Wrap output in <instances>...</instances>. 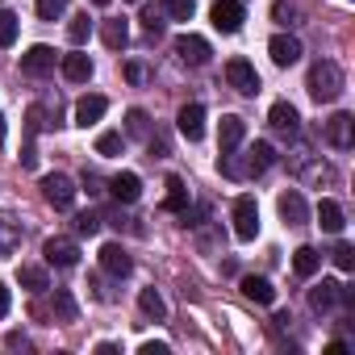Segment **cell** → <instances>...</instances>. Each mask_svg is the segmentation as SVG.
<instances>
[{
  "label": "cell",
  "mask_w": 355,
  "mask_h": 355,
  "mask_svg": "<svg viewBox=\"0 0 355 355\" xmlns=\"http://www.w3.org/2000/svg\"><path fill=\"white\" fill-rule=\"evenodd\" d=\"M338 92H343V67L334 59H318L309 67V96L318 105H330V101H338Z\"/></svg>",
  "instance_id": "1"
},
{
  "label": "cell",
  "mask_w": 355,
  "mask_h": 355,
  "mask_svg": "<svg viewBox=\"0 0 355 355\" xmlns=\"http://www.w3.org/2000/svg\"><path fill=\"white\" fill-rule=\"evenodd\" d=\"M230 218H234V239L239 243H251L255 234H259V205H255V197H234V205H230Z\"/></svg>",
  "instance_id": "2"
},
{
  "label": "cell",
  "mask_w": 355,
  "mask_h": 355,
  "mask_svg": "<svg viewBox=\"0 0 355 355\" xmlns=\"http://www.w3.org/2000/svg\"><path fill=\"white\" fill-rule=\"evenodd\" d=\"M42 197L55 209H71L76 205V180H71V175H63V171H51V175H42Z\"/></svg>",
  "instance_id": "3"
},
{
  "label": "cell",
  "mask_w": 355,
  "mask_h": 355,
  "mask_svg": "<svg viewBox=\"0 0 355 355\" xmlns=\"http://www.w3.org/2000/svg\"><path fill=\"white\" fill-rule=\"evenodd\" d=\"M209 17H214V26H218L222 34H239V30H243V21H247L243 0H214Z\"/></svg>",
  "instance_id": "4"
},
{
  "label": "cell",
  "mask_w": 355,
  "mask_h": 355,
  "mask_svg": "<svg viewBox=\"0 0 355 355\" xmlns=\"http://www.w3.org/2000/svg\"><path fill=\"white\" fill-rule=\"evenodd\" d=\"M42 255H46V263H55V268H76V263H80V243L67 239V234H55V239H46Z\"/></svg>",
  "instance_id": "5"
},
{
  "label": "cell",
  "mask_w": 355,
  "mask_h": 355,
  "mask_svg": "<svg viewBox=\"0 0 355 355\" xmlns=\"http://www.w3.org/2000/svg\"><path fill=\"white\" fill-rule=\"evenodd\" d=\"M226 80H230V88L243 92V96H255V92H259V71H255L247 59H230V63H226Z\"/></svg>",
  "instance_id": "6"
},
{
  "label": "cell",
  "mask_w": 355,
  "mask_h": 355,
  "mask_svg": "<svg viewBox=\"0 0 355 355\" xmlns=\"http://www.w3.org/2000/svg\"><path fill=\"white\" fill-rule=\"evenodd\" d=\"M21 71H26V76H34V80L51 76V71H55V46H46V42L30 46V51L21 55Z\"/></svg>",
  "instance_id": "7"
},
{
  "label": "cell",
  "mask_w": 355,
  "mask_h": 355,
  "mask_svg": "<svg viewBox=\"0 0 355 355\" xmlns=\"http://www.w3.org/2000/svg\"><path fill=\"white\" fill-rule=\"evenodd\" d=\"M175 55H180L189 67H205L214 51H209V42L201 34H180V38H175Z\"/></svg>",
  "instance_id": "8"
},
{
  "label": "cell",
  "mask_w": 355,
  "mask_h": 355,
  "mask_svg": "<svg viewBox=\"0 0 355 355\" xmlns=\"http://www.w3.org/2000/svg\"><path fill=\"white\" fill-rule=\"evenodd\" d=\"M175 130H180L189 142H201L205 138V105H184L180 113H175Z\"/></svg>",
  "instance_id": "9"
},
{
  "label": "cell",
  "mask_w": 355,
  "mask_h": 355,
  "mask_svg": "<svg viewBox=\"0 0 355 355\" xmlns=\"http://www.w3.org/2000/svg\"><path fill=\"white\" fill-rule=\"evenodd\" d=\"M268 55H272L276 67H293V63L301 59V38H293V34H276V38L268 42Z\"/></svg>",
  "instance_id": "10"
},
{
  "label": "cell",
  "mask_w": 355,
  "mask_h": 355,
  "mask_svg": "<svg viewBox=\"0 0 355 355\" xmlns=\"http://www.w3.org/2000/svg\"><path fill=\"white\" fill-rule=\"evenodd\" d=\"M101 268H105L109 276H130V272H134V259H130V251H125L121 243H105V247H101Z\"/></svg>",
  "instance_id": "11"
},
{
  "label": "cell",
  "mask_w": 355,
  "mask_h": 355,
  "mask_svg": "<svg viewBox=\"0 0 355 355\" xmlns=\"http://www.w3.org/2000/svg\"><path fill=\"white\" fill-rule=\"evenodd\" d=\"M243 138H247V121H243L239 113H226L222 125H218V146H222V150H239Z\"/></svg>",
  "instance_id": "12"
},
{
  "label": "cell",
  "mask_w": 355,
  "mask_h": 355,
  "mask_svg": "<svg viewBox=\"0 0 355 355\" xmlns=\"http://www.w3.org/2000/svg\"><path fill=\"white\" fill-rule=\"evenodd\" d=\"M326 138H330V146L347 150V146L355 142V117H351V113H334V117L326 121Z\"/></svg>",
  "instance_id": "13"
},
{
  "label": "cell",
  "mask_w": 355,
  "mask_h": 355,
  "mask_svg": "<svg viewBox=\"0 0 355 355\" xmlns=\"http://www.w3.org/2000/svg\"><path fill=\"white\" fill-rule=\"evenodd\" d=\"M280 218L288 222V226H305L309 222V205H305V197L297 193V189H288V193H280Z\"/></svg>",
  "instance_id": "14"
},
{
  "label": "cell",
  "mask_w": 355,
  "mask_h": 355,
  "mask_svg": "<svg viewBox=\"0 0 355 355\" xmlns=\"http://www.w3.org/2000/svg\"><path fill=\"white\" fill-rule=\"evenodd\" d=\"M338 297H343V284H338V280H322V284H313V288H309V309L330 313V309L338 305Z\"/></svg>",
  "instance_id": "15"
},
{
  "label": "cell",
  "mask_w": 355,
  "mask_h": 355,
  "mask_svg": "<svg viewBox=\"0 0 355 355\" xmlns=\"http://www.w3.org/2000/svg\"><path fill=\"white\" fill-rule=\"evenodd\" d=\"M109 189H113V197H117L121 205H134V201L142 197V180H138L134 171H121V175H113V180H109Z\"/></svg>",
  "instance_id": "16"
},
{
  "label": "cell",
  "mask_w": 355,
  "mask_h": 355,
  "mask_svg": "<svg viewBox=\"0 0 355 355\" xmlns=\"http://www.w3.org/2000/svg\"><path fill=\"white\" fill-rule=\"evenodd\" d=\"M105 109H109L105 96H80V101H76V125H84V130L96 125V121L105 117Z\"/></svg>",
  "instance_id": "17"
},
{
  "label": "cell",
  "mask_w": 355,
  "mask_h": 355,
  "mask_svg": "<svg viewBox=\"0 0 355 355\" xmlns=\"http://www.w3.org/2000/svg\"><path fill=\"white\" fill-rule=\"evenodd\" d=\"M268 121H272V130H280V134H288V138L301 130V117H297V109H293L288 101H276L272 113H268Z\"/></svg>",
  "instance_id": "18"
},
{
  "label": "cell",
  "mask_w": 355,
  "mask_h": 355,
  "mask_svg": "<svg viewBox=\"0 0 355 355\" xmlns=\"http://www.w3.org/2000/svg\"><path fill=\"white\" fill-rule=\"evenodd\" d=\"M63 76H67L71 84H88V80H92V59H88L84 51L63 55Z\"/></svg>",
  "instance_id": "19"
},
{
  "label": "cell",
  "mask_w": 355,
  "mask_h": 355,
  "mask_svg": "<svg viewBox=\"0 0 355 355\" xmlns=\"http://www.w3.org/2000/svg\"><path fill=\"white\" fill-rule=\"evenodd\" d=\"M243 297L247 301H255V305H272L276 301V288H272V280H263V276H243Z\"/></svg>",
  "instance_id": "20"
},
{
  "label": "cell",
  "mask_w": 355,
  "mask_h": 355,
  "mask_svg": "<svg viewBox=\"0 0 355 355\" xmlns=\"http://www.w3.org/2000/svg\"><path fill=\"white\" fill-rule=\"evenodd\" d=\"M101 42H105L109 51H121V46L130 42V26H125V17H109V21L101 26Z\"/></svg>",
  "instance_id": "21"
},
{
  "label": "cell",
  "mask_w": 355,
  "mask_h": 355,
  "mask_svg": "<svg viewBox=\"0 0 355 355\" xmlns=\"http://www.w3.org/2000/svg\"><path fill=\"white\" fill-rule=\"evenodd\" d=\"M318 226H322L326 234H343V226H347V222H343V205H338V201H322V205H318Z\"/></svg>",
  "instance_id": "22"
},
{
  "label": "cell",
  "mask_w": 355,
  "mask_h": 355,
  "mask_svg": "<svg viewBox=\"0 0 355 355\" xmlns=\"http://www.w3.org/2000/svg\"><path fill=\"white\" fill-rule=\"evenodd\" d=\"M163 209H171V214H184L189 209V189H184L180 175H167V201H163Z\"/></svg>",
  "instance_id": "23"
},
{
  "label": "cell",
  "mask_w": 355,
  "mask_h": 355,
  "mask_svg": "<svg viewBox=\"0 0 355 355\" xmlns=\"http://www.w3.org/2000/svg\"><path fill=\"white\" fill-rule=\"evenodd\" d=\"M272 163H276V146H272V142H255V146L247 150V167H251V175L268 171Z\"/></svg>",
  "instance_id": "24"
},
{
  "label": "cell",
  "mask_w": 355,
  "mask_h": 355,
  "mask_svg": "<svg viewBox=\"0 0 355 355\" xmlns=\"http://www.w3.org/2000/svg\"><path fill=\"white\" fill-rule=\"evenodd\" d=\"M318 268H322V255H318L313 247H297V251H293V272H297L301 280H309Z\"/></svg>",
  "instance_id": "25"
},
{
  "label": "cell",
  "mask_w": 355,
  "mask_h": 355,
  "mask_svg": "<svg viewBox=\"0 0 355 355\" xmlns=\"http://www.w3.org/2000/svg\"><path fill=\"white\" fill-rule=\"evenodd\" d=\"M17 247H21V226L9 214H0V255H13Z\"/></svg>",
  "instance_id": "26"
},
{
  "label": "cell",
  "mask_w": 355,
  "mask_h": 355,
  "mask_svg": "<svg viewBox=\"0 0 355 355\" xmlns=\"http://www.w3.org/2000/svg\"><path fill=\"white\" fill-rule=\"evenodd\" d=\"M138 309H142L150 322H163V318H167V301H163L155 288H142V293H138Z\"/></svg>",
  "instance_id": "27"
},
{
  "label": "cell",
  "mask_w": 355,
  "mask_h": 355,
  "mask_svg": "<svg viewBox=\"0 0 355 355\" xmlns=\"http://www.w3.org/2000/svg\"><path fill=\"white\" fill-rule=\"evenodd\" d=\"M67 38H71L76 46H84V42L92 38V21H88V13H80V17H71V26H67Z\"/></svg>",
  "instance_id": "28"
},
{
  "label": "cell",
  "mask_w": 355,
  "mask_h": 355,
  "mask_svg": "<svg viewBox=\"0 0 355 355\" xmlns=\"http://www.w3.org/2000/svg\"><path fill=\"white\" fill-rule=\"evenodd\" d=\"M96 155H101V159H113V155H121V134H117V130H105V134L96 138Z\"/></svg>",
  "instance_id": "29"
},
{
  "label": "cell",
  "mask_w": 355,
  "mask_h": 355,
  "mask_svg": "<svg viewBox=\"0 0 355 355\" xmlns=\"http://www.w3.org/2000/svg\"><path fill=\"white\" fill-rule=\"evenodd\" d=\"M17 280H21V288H30V293H42V288H51L42 268H21V272H17Z\"/></svg>",
  "instance_id": "30"
},
{
  "label": "cell",
  "mask_w": 355,
  "mask_h": 355,
  "mask_svg": "<svg viewBox=\"0 0 355 355\" xmlns=\"http://www.w3.org/2000/svg\"><path fill=\"white\" fill-rule=\"evenodd\" d=\"M55 313H59V322H76V313H80V309H76V297H71L67 288H59V293H55Z\"/></svg>",
  "instance_id": "31"
},
{
  "label": "cell",
  "mask_w": 355,
  "mask_h": 355,
  "mask_svg": "<svg viewBox=\"0 0 355 355\" xmlns=\"http://www.w3.org/2000/svg\"><path fill=\"white\" fill-rule=\"evenodd\" d=\"M17 42V13L0 9V46H13Z\"/></svg>",
  "instance_id": "32"
},
{
  "label": "cell",
  "mask_w": 355,
  "mask_h": 355,
  "mask_svg": "<svg viewBox=\"0 0 355 355\" xmlns=\"http://www.w3.org/2000/svg\"><path fill=\"white\" fill-rule=\"evenodd\" d=\"M163 9H167L175 21H193V13H197V0H163Z\"/></svg>",
  "instance_id": "33"
},
{
  "label": "cell",
  "mask_w": 355,
  "mask_h": 355,
  "mask_svg": "<svg viewBox=\"0 0 355 355\" xmlns=\"http://www.w3.org/2000/svg\"><path fill=\"white\" fill-rule=\"evenodd\" d=\"M125 130H130L134 138H150V121H146V113H142V109H130V113H125Z\"/></svg>",
  "instance_id": "34"
},
{
  "label": "cell",
  "mask_w": 355,
  "mask_h": 355,
  "mask_svg": "<svg viewBox=\"0 0 355 355\" xmlns=\"http://www.w3.org/2000/svg\"><path fill=\"white\" fill-rule=\"evenodd\" d=\"M67 13V0H38V17L42 21H59Z\"/></svg>",
  "instance_id": "35"
},
{
  "label": "cell",
  "mask_w": 355,
  "mask_h": 355,
  "mask_svg": "<svg viewBox=\"0 0 355 355\" xmlns=\"http://www.w3.org/2000/svg\"><path fill=\"white\" fill-rule=\"evenodd\" d=\"M330 259H334V268H338V272H351V268H355V247H351V243H338Z\"/></svg>",
  "instance_id": "36"
},
{
  "label": "cell",
  "mask_w": 355,
  "mask_h": 355,
  "mask_svg": "<svg viewBox=\"0 0 355 355\" xmlns=\"http://www.w3.org/2000/svg\"><path fill=\"white\" fill-rule=\"evenodd\" d=\"M96 230H101V214H80V218H76V234H88V239H92Z\"/></svg>",
  "instance_id": "37"
},
{
  "label": "cell",
  "mask_w": 355,
  "mask_h": 355,
  "mask_svg": "<svg viewBox=\"0 0 355 355\" xmlns=\"http://www.w3.org/2000/svg\"><path fill=\"white\" fill-rule=\"evenodd\" d=\"M26 121H30V130H34V134H38V130H46V125H51V121H46V109H42V105H34V109H30V113H26Z\"/></svg>",
  "instance_id": "38"
},
{
  "label": "cell",
  "mask_w": 355,
  "mask_h": 355,
  "mask_svg": "<svg viewBox=\"0 0 355 355\" xmlns=\"http://www.w3.org/2000/svg\"><path fill=\"white\" fill-rule=\"evenodd\" d=\"M272 13H276V21H280V26H293V17H297V5H288V0H280V5H276Z\"/></svg>",
  "instance_id": "39"
},
{
  "label": "cell",
  "mask_w": 355,
  "mask_h": 355,
  "mask_svg": "<svg viewBox=\"0 0 355 355\" xmlns=\"http://www.w3.org/2000/svg\"><path fill=\"white\" fill-rule=\"evenodd\" d=\"M125 80H130V84H142V80H146V67H142V63H130V67H125Z\"/></svg>",
  "instance_id": "40"
},
{
  "label": "cell",
  "mask_w": 355,
  "mask_h": 355,
  "mask_svg": "<svg viewBox=\"0 0 355 355\" xmlns=\"http://www.w3.org/2000/svg\"><path fill=\"white\" fill-rule=\"evenodd\" d=\"M21 167H38V150H34V142L21 146Z\"/></svg>",
  "instance_id": "41"
},
{
  "label": "cell",
  "mask_w": 355,
  "mask_h": 355,
  "mask_svg": "<svg viewBox=\"0 0 355 355\" xmlns=\"http://www.w3.org/2000/svg\"><path fill=\"white\" fill-rule=\"evenodd\" d=\"M138 351H142V355H167L171 347H167V343H155V338H150V343H142Z\"/></svg>",
  "instance_id": "42"
},
{
  "label": "cell",
  "mask_w": 355,
  "mask_h": 355,
  "mask_svg": "<svg viewBox=\"0 0 355 355\" xmlns=\"http://www.w3.org/2000/svg\"><path fill=\"white\" fill-rule=\"evenodd\" d=\"M9 305H13V293H9L5 284H0V318H5V313H9Z\"/></svg>",
  "instance_id": "43"
},
{
  "label": "cell",
  "mask_w": 355,
  "mask_h": 355,
  "mask_svg": "<svg viewBox=\"0 0 355 355\" xmlns=\"http://www.w3.org/2000/svg\"><path fill=\"white\" fill-rule=\"evenodd\" d=\"M326 355H347V343H343V338H334V343H326Z\"/></svg>",
  "instance_id": "44"
},
{
  "label": "cell",
  "mask_w": 355,
  "mask_h": 355,
  "mask_svg": "<svg viewBox=\"0 0 355 355\" xmlns=\"http://www.w3.org/2000/svg\"><path fill=\"white\" fill-rule=\"evenodd\" d=\"M5 343H9V347H30V338H26V334H17V330H13V334H9Z\"/></svg>",
  "instance_id": "45"
},
{
  "label": "cell",
  "mask_w": 355,
  "mask_h": 355,
  "mask_svg": "<svg viewBox=\"0 0 355 355\" xmlns=\"http://www.w3.org/2000/svg\"><path fill=\"white\" fill-rule=\"evenodd\" d=\"M5 125H9V121H5V113H0V150H5Z\"/></svg>",
  "instance_id": "46"
},
{
  "label": "cell",
  "mask_w": 355,
  "mask_h": 355,
  "mask_svg": "<svg viewBox=\"0 0 355 355\" xmlns=\"http://www.w3.org/2000/svg\"><path fill=\"white\" fill-rule=\"evenodd\" d=\"M92 5H101V9H105V5H113V0H92Z\"/></svg>",
  "instance_id": "47"
}]
</instances>
